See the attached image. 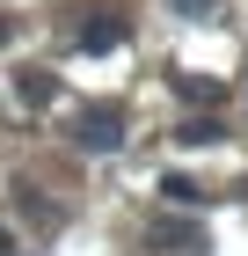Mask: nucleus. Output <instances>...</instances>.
I'll list each match as a JSON object with an SVG mask.
<instances>
[{
  "mask_svg": "<svg viewBox=\"0 0 248 256\" xmlns=\"http://www.w3.org/2000/svg\"><path fill=\"white\" fill-rule=\"evenodd\" d=\"M73 146H80V154H117V146H124V118H117L110 102L80 110V118H73Z\"/></svg>",
  "mask_w": 248,
  "mask_h": 256,
  "instance_id": "1",
  "label": "nucleus"
},
{
  "mask_svg": "<svg viewBox=\"0 0 248 256\" xmlns=\"http://www.w3.org/2000/svg\"><path fill=\"white\" fill-rule=\"evenodd\" d=\"M117 44H124V15H110V8H102V15L80 22V52H117Z\"/></svg>",
  "mask_w": 248,
  "mask_h": 256,
  "instance_id": "2",
  "label": "nucleus"
},
{
  "mask_svg": "<svg viewBox=\"0 0 248 256\" xmlns=\"http://www.w3.org/2000/svg\"><path fill=\"white\" fill-rule=\"evenodd\" d=\"M15 88H22V102H29V110H44V102L58 96V80H51V74H22Z\"/></svg>",
  "mask_w": 248,
  "mask_h": 256,
  "instance_id": "3",
  "label": "nucleus"
},
{
  "mask_svg": "<svg viewBox=\"0 0 248 256\" xmlns=\"http://www.w3.org/2000/svg\"><path fill=\"white\" fill-rule=\"evenodd\" d=\"M175 139H183V146H212V139H219V124H212V118H190Z\"/></svg>",
  "mask_w": 248,
  "mask_h": 256,
  "instance_id": "4",
  "label": "nucleus"
},
{
  "mask_svg": "<svg viewBox=\"0 0 248 256\" xmlns=\"http://www.w3.org/2000/svg\"><path fill=\"white\" fill-rule=\"evenodd\" d=\"M161 190H168L175 205H197V198H205V190H197V183H183V176H168V183H161Z\"/></svg>",
  "mask_w": 248,
  "mask_h": 256,
  "instance_id": "5",
  "label": "nucleus"
},
{
  "mask_svg": "<svg viewBox=\"0 0 248 256\" xmlns=\"http://www.w3.org/2000/svg\"><path fill=\"white\" fill-rule=\"evenodd\" d=\"M175 15H212V8H219V0H168Z\"/></svg>",
  "mask_w": 248,
  "mask_h": 256,
  "instance_id": "6",
  "label": "nucleus"
},
{
  "mask_svg": "<svg viewBox=\"0 0 248 256\" xmlns=\"http://www.w3.org/2000/svg\"><path fill=\"white\" fill-rule=\"evenodd\" d=\"M7 44H15V15H0V52H7Z\"/></svg>",
  "mask_w": 248,
  "mask_h": 256,
  "instance_id": "7",
  "label": "nucleus"
},
{
  "mask_svg": "<svg viewBox=\"0 0 248 256\" xmlns=\"http://www.w3.org/2000/svg\"><path fill=\"white\" fill-rule=\"evenodd\" d=\"M0 256H7V234H0Z\"/></svg>",
  "mask_w": 248,
  "mask_h": 256,
  "instance_id": "8",
  "label": "nucleus"
}]
</instances>
